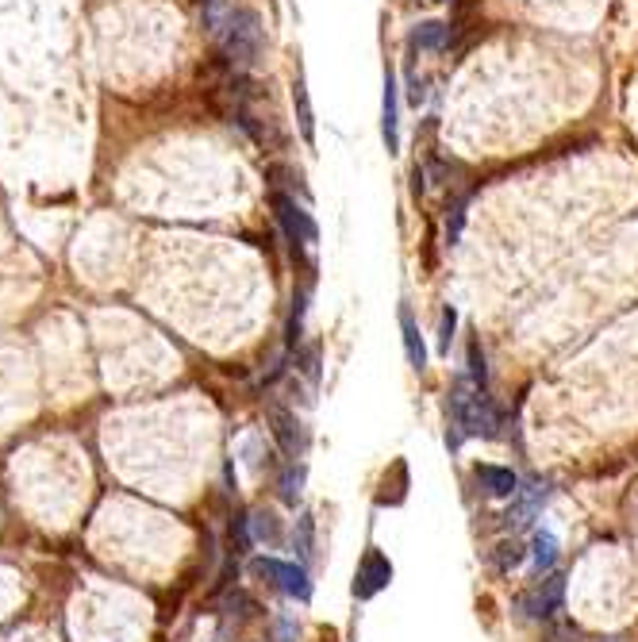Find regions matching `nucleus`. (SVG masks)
I'll return each mask as SVG.
<instances>
[{
	"label": "nucleus",
	"instance_id": "nucleus-8",
	"mask_svg": "<svg viewBox=\"0 0 638 642\" xmlns=\"http://www.w3.org/2000/svg\"><path fill=\"white\" fill-rule=\"evenodd\" d=\"M473 481L485 489V496H516L519 493V477L508 466H473Z\"/></svg>",
	"mask_w": 638,
	"mask_h": 642
},
{
	"label": "nucleus",
	"instance_id": "nucleus-10",
	"mask_svg": "<svg viewBox=\"0 0 638 642\" xmlns=\"http://www.w3.org/2000/svg\"><path fill=\"white\" fill-rule=\"evenodd\" d=\"M396 81L393 74H385V112H381V135H385V147L389 154L400 150V120H396Z\"/></svg>",
	"mask_w": 638,
	"mask_h": 642
},
{
	"label": "nucleus",
	"instance_id": "nucleus-15",
	"mask_svg": "<svg viewBox=\"0 0 638 642\" xmlns=\"http://www.w3.org/2000/svg\"><path fill=\"white\" fill-rule=\"evenodd\" d=\"M412 43L427 50L442 47V43H446V24H419L416 31H412Z\"/></svg>",
	"mask_w": 638,
	"mask_h": 642
},
{
	"label": "nucleus",
	"instance_id": "nucleus-11",
	"mask_svg": "<svg viewBox=\"0 0 638 642\" xmlns=\"http://www.w3.org/2000/svg\"><path fill=\"white\" fill-rule=\"evenodd\" d=\"M400 331H404V350H408V362L412 370H423L427 366V350H423V339H419V323L408 308H400Z\"/></svg>",
	"mask_w": 638,
	"mask_h": 642
},
{
	"label": "nucleus",
	"instance_id": "nucleus-12",
	"mask_svg": "<svg viewBox=\"0 0 638 642\" xmlns=\"http://www.w3.org/2000/svg\"><path fill=\"white\" fill-rule=\"evenodd\" d=\"M293 104H296V127L304 135V143L316 139V120H312V100H308V85L296 77L293 81Z\"/></svg>",
	"mask_w": 638,
	"mask_h": 642
},
{
	"label": "nucleus",
	"instance_id": "nucleus-7",
	"mask_svg": "<svg viewBox=\"0 0 638 642\" xmlns=\"http://www.w3.org/2000/svg\"><path fill=\"white\" fill-rule=\"evenodd\" d=\"M546 500H550V485L535 477V481L519 485V493L512 496V508H508V516H504V519H508L512 527H519V523H531V519H535V512H539Z\"/></svg>",
	"mask_w": 638,
	"mask_h": 642
},
{
	"label": "nucleus",
	"instance_id": "nucleus-5",
	"mask_svg": "<svg viewBox=\"0 0 638 642\" xmlns=\"http://www.w3.org/2000/svg\"><path fill=\"white\" fill-rule=\"evenodd\" d=\"M273 212H277V223L285 227V235H289V243H300V247H312L319 239L316 223L312 216L296 204L293 197H285V193H273Z\"/></svg>",
	"mask_w": 638,
	"mask_h": 642
},
{
	"label": "nucleus",
	"instance_id": "nucleus-9",
	"mask_svg": "<svg viewBox=\"0 0 638 642\" xmlns=\"http://www.w3.org/2000/svg\"><path fill=\"white\" fill-rule=\"evenodd\" d=\"M270 423H273V439L277 446L285 450V454H296V450H304V431H300V420H296L289 408H270Z\"/></svg>",
	"mask_w": 638,
	"mask_h": 642
},
{
	"label": "nucleus",
	"instance_id": "nucleus-14",
	"mask_svg": "<svg viewBox=\"0 0 638 642\" xmlns=\"http://www.w3.org/2000/svg\"><path fill=\"white\" fill-rule=\"evenodd\" d=\"M469 377H473V389H481V393H485V385H489V370H485V350H481L477 339L469 343Z\"/></svg>",
	"mask_w": 638,
	"mask_h": 642
},
{
	"label": "nucleus",
	"instance_id": "nucleus-21",
	"mask_svg": "<svg viewBox=\"0 0 638 642\" xmlns=\"http://www.w3.org/2000/svg\"><path fill=\"white\" fill-rule=\"evenodd\" d=\"M212 4H220V0H204V8H212Z\"/></svg>",
	"mask_w": 638,
	"mask_h": 642
},
{
	"label": "nucleus",
	"instance_id": "nucleus-4",
	"mask_svg": "<svg viewBox=\"0 0 638 642\" xmlns=\"http://www.w3.org/2000/svg\"><path fill=\"white\" fill-rule=\"evenodd\" d=\"M562 600H565V581L554 573V577H546L539 585H531L527 593L519 596V612L531 619H550L562 612Z\"/></svg>",
	"mask_w": 638,
	"mask_h": 642
},
{
	"label": "nucleus",
	"instance_id": "nucleus-20",
	"mask_svg": "<svg viewBox=\"0 0 638 642\" xmlns=\"http://www.w3.org/2000/svg\"><path fill=\"white\" fill-rule=\"evenodd\" d=\"M454 323H458L454 308H450V312H442V350H450V339H454Z\"/></svg>",
	"mask_w": 638,
	"mask_h": 642
},
{
	"label": "nucleus",
	"instance_id": "nucleus-2",
	"mask_svg": "<svg viewBox=\"0 0 638 642\" xmlns=\"http://www.w3.org/2000/svg\"><path fill=\"white\" fill-rule=\"evenodd\" d=\"M450 412H454V423L466 435H485V439L496 435V412H492L489 396L481 389H469L466 381H458L450 389Z\"/></svg>",
	"mask_w": 638,
	"mask_h": 642
},
{
	"label": "nucleus",
	"instance_id": "nucleus-17",
	"mask_svg": "<svg viewBox=\"0 0 638 642\" xmlns=\"http://www.w3.org/2000/svg\"><path fill=\"white\" fill-rule=\"evenodd\" d=\"M300 481H304V470H300V466H285V473H281V500H285V504H296Z\"/></svg>",
	"mask_w": 638,
	"mask_h": 642
},
{
	"label": "nucleus",
	"instance_id": "nucleus-6",
	"mask_svg": "<svg viewBox=\"0 0 638 642\" xmlns=\"http://www.w3.org/2000/svg\"><path fill=\"white\" fill-rule=\"evenodd\" d=\"M389 581H393V562H389L381 550H366L362 566L354 573V596H358V600H369V596L381 593Z\"/></svg>",
	"mask_w": 638,
	"mask_h": 642
},
{
	"label": "nucleus",
	"instance_id": "nucleus-18",
	"mask_svg": "<svg viewBox=\"0 0 638 642\" xmlns=\"http://www.w3.org/2000/svg\"><path fill=\"white\" fill-rule=\"evenodd\" d=\"M312 535H316L312 516H300V523H296V550H300V558H312Z\"/></svg>",
	"mask_w": 638,
	"mask_h": 642
},
{
	"label": "nucleus",
	"instance_id": "nucleus-16",
	"mask_svg": "<svg viewBox=\"0 0 638 642\" xmlns=\"http://www.w3.org/2000/svg\"><path fill=\"white\" fill-rule=\"evenodd\" d=\"M250 523H254V539H258V543H277V539H281V527H277V516H273V512H258Z\"/></svg>",
	"mask_w": 638,
	"mask_h": 642
},
{
	"label": "nucleus",
	"instance_id": "nucleus-19",
	"mask_svg": "<svg viewBox=\"0 0 638 642\" xmlns=\"http://www.w3.org/2000/svg\"><path fill=\"white\" fill-rule=\"evenodd\" d=\"M496 562H500V569H516L519 562H523V546L504 543V546H500V554H496Z\"/></svg>",
	"mask_w": 638,
	"mask_h": 642
},
{
	"label": "nucleus",
	"instance_id": "nucleus-1",
	"mask_svg": "<svg viewBox=\"0 0 638 642\" xmlns=\"http://www.w3.org/2000/svg\"><path fill=\"white\" fill-rule=\"evenodd\" d=\"M220 43H223L227 62H235V66H254L258 54H262V20H258V12H250V8L231 12L227 24H223Z\"/></svg>",
	"mask_w": 638,
	"mask_h": 642
},
{
	"label": "nucleus",
	"instance_id": "nucleus-13",
	"mask_svg": "<svg viewBox=\"0 0 638 642\" xmlns=\"http://www.w3.org/2000/svg\"><path fill=\"white\" fill-rule=\"evenodd\" d=\"M531 558H535V573H550L558 562V539L550 531H535L531 539Z\"/></svg>",
	"mask_w": 638,
	"mask_h": 642
},
{
	"label": "nucleus",
	"instance_id": "nucleus-3",
	"mask_svg": "<svg viewBox=\"0 0 638 642\" xmlns=\"http://www.w3.org/2000/svg\"><path fill=\"white\" fill-rule=\"evenodd\" d=\"M254 573H262V577H270L273 585L281 589V593L296 596V600H308L312 596V577H308V569L296 566V562H277V558H258L254 562Z\"/></svg>",
	"mask_w": 638,
	"mask_h": 642
}]
</instances>
